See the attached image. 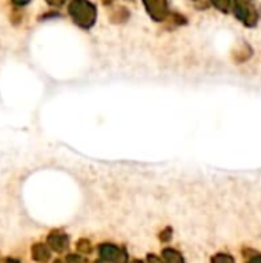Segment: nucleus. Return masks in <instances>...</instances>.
Segmentation results:
<instances>
[{
    "label": "nucleus",
    "instance_id": "nucleus-1",
    "mask_svg": "<svg viewBox=\"0 0 261 263\" xmlns=\"http://www.w3.org/2000/svg\"><path fill=\"white\" fill-rule=\"evenodd\" d=\"M69 12L72 18L83 28H89L95 22V6L86 0H74L69 5Z\"/></svg>",
    "mask_w": 261,
    "mask_h": 263
},
{
    "label": "nucleus",
    "instance_id": "nucleus-2",
    "mask_svg": "<svg viewBox=\"0 0 261 263\" xmlns=\"http://www.w3.org/2000/svg\"><path fill=\"white\" fill-rule=\"evenodd\" d=\"M234 11H235V15H237L240 20H243L246 25L254 26V25L257 23V12H255V9H254L249 3H246V2H243V0H235V3H234Z\"/></svg>",
    "mask_w": 261,
    "mask_h": 263
},
{
    "label": "nucleus",
    "instance_id": "nucleus-3",
    "mask_svg": "<svg viewBox=\"0 0 261 263\" xmlns=\"http://www.w3.org/2000/svg\"><path fill=\"white\" fill-rule=\"evenodd\" d=\"M100 256L103 257V260L111 263H126V259H128L123 251H120L118 248H115L112 245H102Z\"/></svg>",
    "mask_w": 261,
    "mask_h": 263
},
{
    "label": "nucleus",
    "instance_id": "nucleus-4",
    "mask_svg": "<svg viewBox=\"0 0 261 263\" xmlns=\"http://www.w3.org/2000/svg\"><path fill=\"white\" fill-rule=\"evenodd\" d=\"M146 5L148 12L155 18V20H162L166 17L168 14V3L166 0H143Z\"/></svg>",
    "mask_w": 261,
    "mask_h": 263
},
{
    "label": "nucleus",
    "instance_id": "nucleus-5",
    "mask_svg": "<svg viewBox=\"0 0 261 263\" xmlns=\"http://www.w3.org/2000/svg\"><path fill=\"white\" fill-rule=\"evenodd\" d=\"M48 242H49L51 248L54 251H58V253H62V251H65L68 248V237L60 231L51 233L49 237H48Z\"/></svg>",
    "mask_w": 261,
    "mask_h": 263
},
{
    "label": "nucleus",
    "instance_id": "nucleus-6",
    "mask_svg": "<svg viewBox=\"0 0 261 263\" xmlns=\"http://www.w3.org/2000/svg\"><path fill=\"white\" fill-rule=\"evenodd\" d=\"M49 257H51V253L48 251V248L43 243H37L32 247V259L35 262L45 263L49 260Z\"/></svg>",
    "mask_w": 261,
    "mask_h": 263
},
{
    "label": "nucleus",
    "instance_id": "nucleus-7",
    "mask_svg": "<svg viewBox=\"0 0 261 263\" xmlns=\"http://www.w3.org/2000/svg\"><path fill=\"white\" fill-rule=\"evenodd\" d=\"M163 259H165L166 263H183V257L177 251H174V250L163 251Z\"/></svg>",
    "mask_w": 261,
    "mask_h": 263
},
{
    "label": "nucleus",
    "instance_id": "nucleus-8",
    "mask_svg": "<svg viewBox=\"0 0 261 263\" xmlns=\"http://www.w3.org/2000/svg\"><path fill=\"white\" fill-rule=\"evenodd\" d=\"M214 263H234V259L231 256L226 254H220L217 257H214Z\"/></svg>",
    "mask_w": 261,
    "mask_h": 263
},
{
    "label": "nucleus",
    "instance_id": "nucleus-9",
    "mask_svg": "<svg viewBox=\"0 0 261 263\" xmlns=\"http://www.w3.org/2000/svg\"><path fill=\"white\" fill-rule=\"evenodd\" d=\"M212 3L222 9V11H228V6H229V0H212Z\"/></svg>",
    "mask_w": 261,
    "mask_h": 263
},
{
    "label": "nucleus",
    "instance_id": "nucleus-10",
    "mask_svg": "<svg viewBox=\"0 0 261 263\" xmlns=\"http://www.w3.org/2000/svg\"><path fill=\"white\" fill-rule=\"evenodd\" d=\"M68 263H86V260L82 259L80 256H69L68 257Z\"/></svg>",
    "mask_w": 261,
    "mask_h": 263
},
{
    "label": "nucleus",
    "instance_id": "nucleus-11",
    "mask_svg": "<svg viewBox=\"0 0 261 263\" xmlns=\"http://www.w3.org/2000/svg\"><path fill=\"white\" fill-rule=\"evenodd\" d=\"M65 0H48V3H51V5H62Z\"/></svg>",
    "mask_w": 261,
    "mask_h": 263
},
{
    "label": "nucleus",
    "instance_id": "nucleus-12",
    "mask_svg": "<svg viewBox=\"0 0 261 263\" xmlns=\"http://www.w3.org/2000/svg\"><path fill=\"white\" fill-rule=\"evenodd\" d=\"M15 3H18V5H25V3H28L29 0H14Z\"/></svg>",
    "mask_w": 261,
    "mask_h": 263
},
{
    "label": "nucleus",
    "instance_id": "nucleus-13",
    "mask_svg": "<svg viewBox=\"0 0 261 263\" xmlns=\"http://www.w3.org/2000/svg\"><path fill=\"white\" fill-rule=\"evenodd\" d=\"M249 263H261V257H255V259H252Z\"/></svg>",
    "mask_w": 261,
    "mask_h": 263
},
{
    "label": "nucleus",
    "instance_id": "nucleus-14",
    "mask_svg": "<svg viewBox=\"0 0 261 263\" xmlns=\"http://www.w3.org/2000/svg\"><path fill=\"white\" fill-rule=\"evenodd\" d=\"M6 263H18V262H17V260H14V259H8Z\"/></svg>",
    "mask_w": 261,
    "mask_h": 263
},
{
    "label": "nucleus",
    "instance_id": "nucleus-15",
    "mask_svg": "<svg viewBox=\"0 0 261 263\" xmlns=\"http://www.w3.org/2000/svg\"><path fill=\"white\" fill-rule=\"evenodd\" d=\"M54 263H63V262H62V260H55V262H54Z\"/></svg>",
    "mask_w": 261,
    "mask_h": 263
},
{
    "label": "nucleus",
    "instance_id": "nucleus-16",
    "mask_svg": "<svg viewBox=\"0 0 261 263\" xmlns=\"http://www.w3.org/2000/svg\"><path fill=\"white\" fill-rule=\"evenodd\" d=\"M97 263H111V262H106V260H105V262H97Z\"/></svg>",
    "mask_w": 261,
    "mask_h": 263
},
{
    "label": "nucleus",
    "instance_id": "nucleus-17",
    "mask_svg": "<svg viewBox=\"0 0 261 263\" xmlns=\"http://www.w3.org/2000/svg\"><path fill=\"white\" fill-rule=\"evenodd\" d=\"M135 263H142V262H135Z\"/></svg>",
    "mask_w": 261,
    "mask_h": 263
}]
</instances>
